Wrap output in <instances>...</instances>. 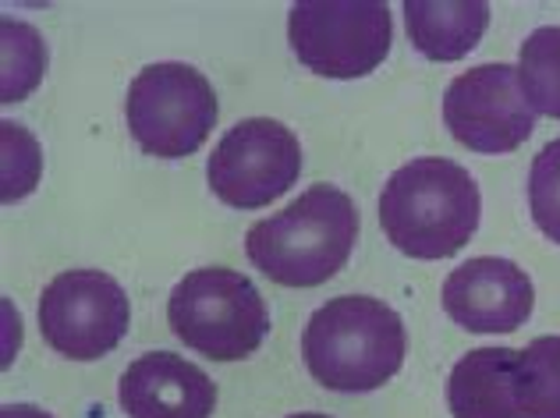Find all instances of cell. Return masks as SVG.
<instances>
[{
	"mask_svg": "<svg viewBox=\"0 0 560 418\" xmlns=\"http://www.w3.org/2000/svg\"><path fill=\"white\" fill-rule=\"evenodd\" d=\"M288 418H330V415H319V411H299V415H288Z\"/></svg>",
	"mask_w": 560,
	"mask_h": 418,
	"instance_id": "obj_20",
	"label": "cell"
},
{
	"mask_svg": "<svg viewBox=\"0 0 560 418\" xmlns=\"http://www.w3.org/2000/svg\"><path fill=\"white\" fill-rule=\"evenodd\" d=\"M128 294L103 270H68L39 294L43 340L71 362H96L110 355L128 334Z\"/></svg>",
	"mask_w": 560,
	"mask_h": 418,
	"instance_id": "obj_7",
	"label": "cell"
},
{
	"mask_svg": "<svg viewBox=\"0 0 560 418\" xmlns=\"http://www.w3.org/2000/svg\"><path fill=\"white\" fill-rule=\"evenodd\" d=\"M528 209L536 228L560 245V139L539 149L528 171Z\"/></svg>",
	"mask_w": 560,
	"mask_h": 418,
	"instance_id": "obj_17",
	"label": "cell"
},
{
	"mask_svg": "<svg viewBox=\"0 0 560 418\" xmlns=\"http://www.w3.org/2000/svg\"><path fill=\"white\" fill-rule=\"evenodd\" d=\"M217 114L210 79L182 61L145 65L128 85V131L150 156H191L217 128Z\"/></svg>",
	"mask_w": 560,
	"mask_h": 418,
	"instance_id": "obj_5",
	"label": "cell"
},
{
	"mask_svg": "<svg viewBox=\"0 0 560 418\" xmlns=\"http://www.w3.org/2000/svg\"><path fill=\"white\" fill-rule=\"evenodd\" d=\"M117 394L128 418H210L217 408V383L174 351L136 358Z\"/></svg>",
	"mask_w": 560,
	"mask_h": 418,
	"instance_id": "obj_11",
	"label": "cell"
},
{
	"mask_svg": "<svg viewBox=\"0 0 560 418\" xmlns=\"http://www.w3.org/2000/svg\"><path fill=\"white\" fill-rule=\"evenodd\" d=\"M444 125L471 153L500 156L522 149L536 131V111L522 93L518 68L479 65L462 71L444 93Z\"/></svg>",
	"mask_w": 560,
	"mask_h": 418,
	"instance_id": "obj_9",
	"label": "cell"
},
{
	"mask_svg": "<svg viewBox=\"0 0 560 418\" xmlns=\"http://www.w3.org/2000/svg\"><path fill=\"white\" fill-rule=\"evenodd\" d=\"M302 174V146L294 131L270 117L238 121L217 142L206 163L210 191L234 209H259L280 199Z\"/></svg>",
	"mask_w": 560,
	"mask_h": 418,
	"instance_id": "obj_8",
	"label": "cell"
},
{
	"mask_svg": "<svg viewBox=\"0 0 560 418\" xmlns=\"http://www.w3.org/2000/svg\"><path fill=\"white\" fill-rule=\"evenodd\" d=\"M359 237V209L334 185L305 188L245 234L248 263L284 288H319L345 270Z\"/></svg>",
	"mask_w": 560,
	"mask_h": 418,
	"instance_id": "obj_2",
	"label": "cell"
},
{
	"mask_svg": "<svg viewBox=\"0 0 560 418\" xmlns=\"http://www.w3.org/2000/svg\"><path fill=\"white\" fill-rule=\"evenodd\" d=\"M288 43L323 79H362L390 54V8L380 0H302L288 11Z\"/></svg>",
	"mask_w": 560,
	"mask_h": 418,
	"instance_id": "obj_6",
	"label": "cell"
},
{
	"mask_svg": "<svg viewBox=\"0 0 560 418\" xmlns=\"http://www.w3.org/2000/svg\"><path fill=\"white\" fill-rule=\"evenodd\" d=\"M405 323L380 298L341 294L305 323L302 355L319 386L337 394L380 391L405 365Z\"/></svg>",
	"mask_w": 560,
	"mask_h": 418,
	"instance_id": "obj_3",
	"label": "cell"
},
{
	"mask_svg": "<svg viewBox=\"0 0 560 418\" xmlns=\"http://www.w3.org/2000/svg\"><path fill=\"white\" fill-rule=\"evenodd\" d=\"M0 136H4V202H14L36 188L43 156L33 131H25L22 125L4 121Z\"/></svg>",
	"mask_w": 560,
	"mask_h": 418,
	"instance_id": "obj_18",
	"label": "cell"
},
{
	"mask_svg": "<svg viewBox=\"0 0 560 418\" xmlns=\"http://www.w3.org/2000/svg\"><path fill=\"white\" fill-rule=\"evenodd\" d=\"M518 351L476 348L458 358L447 380V408L454 418H525L514 391Z\"/></svg>",
	"mask_w": 560,
	"mask_h": 418,
	"instance_id": "obj_12",
	"label": "cell"
},
{
	"mask_svg": "<svg viewBox=\"0 0 560 418\" xmlns=\"http://www.w3.org/2000/svg\"><path fill=\"white\" fill-rule=\"evenodd\" d=\"M482 196L462 163L419 156L397 167L380 191V228L411 259H451L479 231Z\"/></svg>",
	"mask_w": 560,
	"mask_h": 418,
	"instance_id": "obj_1",
	"label": "cell"
},
{
	"mask_svg": "<svg viewBox=\"0 0 560 418\" xmlns=\"http://www.w3.org/2000/svg\"><path fill=\"white\" fill-rule=\"evenodd\" d=\"M490 25V4L482 0H408L405 4V28L408 39L430 61H462L479 47V39Z\"/></svg>",
	"mask_w": 560,
	"mask_h": 418,
	"instance_id": "obj_13",
	"label": "cell"
},
{
	"mask_svg": "<svg viewBox=\"0 0 560 418\" xmlns=\"http://www.w3.org/2000/svg\"><path fill=\"white\" fill-rule=\"evenodd\" d=\"M4 82H0V100L14 103L25 100L39 85L47 71V47L33 25L4 19Z\"/></svg>",
	"mask_w": 560,
	"mask_h": 418,
	"instance_id": "obj_16",
	"label": "cell"
},
{
	"mask_svg": "<svg viewBox=\"0 0 560 418\" xmlns=\"http://www.w3.org/2000/svg\"><path fill=\"white\" fill-rule=\"evenodd\" d=\"M518 82L536 114L560 121V28L542 25L518 50Z\"/></svg>",
	"mask_w": 560,
	"mask_h": 418,
	"instance_id": "obj_15",
	"label": "cell"
},
{
	"mask_svg": "<svg viewBox=\"0 0 560 418\" xmlns=\"http://www.w3.org/2000/svg\"><path fill=\"white\" fill-rule=\"evenodd\" d=\"M0 418H54V415L36 405H4L0 408Z\"/></svg>",
	"mask_w": 560,
	"mask_h": 418,
	"instance_id": "obj_19",
	"label": "cell"
},
{
	"mask_svg": "<svg viewBox=\"0 0 560 418\" xmlns=\"http://www.w3.org/2000/svg\"><path fill=\"white\" fill-rule=\"evenodd\" d=\"M444 312L471 334H514L533 316L536 291L518 263L479 256L462 263L440 291Z\"/></svg>",
	"mask_w": 560,
	"mask_h": 418,
	"instance_id": "obj_10",
	"label": "cell"
},
{
	"mask_svg": "<svg viewBox=\"0 0 560 418\" xmlns=\"http://www.w3.org/2000/svg\"><path fill=\"white\" fill-rule=\"evenodd\" d=\"M167 320L174 337L210 362H242L270 334L256 283L228 266H202L174 283Z\"/></svg>",
	"mask_w": 560,
	"mask_h": 418,
	"instance_id": "obj_4",
	"label": "cell"
},
{
	"mask_svg": "<svg viewBox=\"0 0 560 418\" xmlns=\"http://www.w3.org/2000/svg\"><path fill=\"white\" fill-rule=\"evenodd\" d=\"M514 391L525 418H560V334L536 337L518 351Z\"/></svg>",
	"mask_w": 560,
	"mask_h": 418,
	"instance_id": "obj_14",
	"label": "cell"
}]
</instances>
